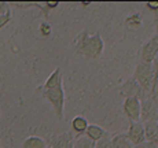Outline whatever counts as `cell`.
I'll return each instance as SVG.
<instances>
[{
  "instance_id": "6da1fadb",
  "label": "cell",
  "mask_w": 158,
  "mask_h": 148,
  "mask_svg": "<svg viewBox=\"0 0 158 148\" xmlns=\"http://www.w3.org/2000/svg\"><path fill=\"white\" fill-rule=\"evenodd\" d=\"M62 70L56 67L50 75L47 77L45 82L39 86L41 96L48 102L54 108L58 119H63V110H65V89H63V80H62Z\"/></svg>"
},
{
  "instance_id": "484cf974",
  "label": "cell",
  "mask_w": 158,
  "mask_h": 148,
  "mask_svg": "<svg viewBox=\"0 0 158 148\" xmlns=\"http://www.w3.org/2000/svg\"><path fill=\"white\" fill-rule=\"evenodd\" d=\"M81 4H83V6H84V7H85V6H89V4H91V3H89V2H84V3H81Z\"/></svg>"
},
{
  "instance_id": "7402d4cb",
  "label": "cell",
  "mask_w": 158,
  "mask_h": 148,
  "mask_svg": "<svg viewBox=\"0 0 158 148\" xmlns=\"http://www.w3.org/2000/svg\"><path fill=\"white\" fill-rule=\"evenodd\" d=\"M44 4H45V7H47L48 11H51V10H54V8L59 7V2H45Z\"/></svg>"
},
{
  "instance_id": "4fadbf2b",
  "label": "cell",
  "mask_w": 158,
  "mask_h": 148,
  "mask_svg": "<svg viewBox=\"0 0 158 148\" xmlns=\"http://www.w3.org/2000/svg\"><path fill=\"white\" fill-rule=\"evenodd\" d=\"M22 148H50L48 143L40 136H29L23 140Z\"/></svg>"
},
{
  "instance_id": "d4e9b609",
  "label": "cell",
  "mask_w": 158,
  "mask_h": 148,
  "mask_svg": "<svg viewBox=\"0 0 158 148\" xmlns=\"http://www.w3.org/2000/svg\"><path fill=\"white\" fill-rule=\"evenodd\" d=\"M151 40H153V41H154V44H156L157 47H158V33H156V34H154L153 37H151Z\"/></svg>"
},
{
  "instance_id": "9c48e42d",
  "label": "cell",
  "mask_w": 158,
  "mask_h": 148,
  "mask_svg": "<svg viewBox=\"0 0 158 148\" xmlns=\"http://www.w3.org/2000/svg\"><path fill=\"white\" fill-rule=\"evenodd\" d=\"M158 58V47L151 38L146 40L140 47V60L147 63H153Z\"/></svg>"
},
{
  "instance_id": "7a4b0ae2",
  "label": "cell",
  "mask_w": 158,
  "mask_h": 148,
  "mask_svg": "<svg viewBox=\"0 0 158 148\" xmlns=\"http://www.w3.org/2000/svg\"><path fill=\"white\" fill-rule=\"evenodd\" d=\"M74 52L88 59H98L105 51V41L98 32L91 34L87 29L81 30L73 41Z\"/></svg>"
},
{
  "instance_id": "52a82bcc",
  "label": "cell",
  "mask_w": 158,
  "mask_h": 148,
  "mask_svg": "<svg viewBox=\"0 0 158 148\" xmlns=\"http://www.w3.org/2000/svg\"><path fill=\"white\" fill-rule=\"evenodd\" d=\"M47 143L50 148H73L74 134L72 132H63L60 134L51 136Z\"/></svg>"
},
{
  "instance_id": "f1b7e54d",
  "label": "cell",
  "mask_w": 158,
  "mask_h": 148,
  "mask_svg": "<svg viewBox=\"0 0 158 148\" xmlns=\"http://www.w3.org/2000/svg\"><path fill=\"white\" fill-rule=\"evenodd\" d=\"M157 59H158V58H157Z\"/></svg>"
},
{
  "instance_id": "277c9868",
  "label": "cell",
  "mask_w": 158,
  "mask_h": 148,
  "mask_svg": "<svg viewBox=\"0 0 158 148\" xmlns=\"http://www.w3.org/2000/svg\"><path fill=\"white\" fill-rule=\"evenodd\" d=\"M120 96H123L124 99H128V98H139L142 99L147 98L150 95H146L144 90L142 89V86L139 85V82L135 80L133 77H129L127 81H124V84L121 85L120 88Z\"/></svg>"
},
{
  "instance_id": "30bf717a",
  "label": "cell",
  "mask_w": 158,
  "mask_h": 148,
  "mask_svg": "<svg viewBox=\"0 0 158 148\" xmlns=\"http://www.w3.org/2000/svg\"><path fill=\"white\" fill-rule=\"evenodd\" d=\"M146 141L158 147V121H147L143 122Z\"/></svg>"
},
{
  "instance_id": "4316f807",
  "label": "cell",
  "mask_w": 158,
  "mask_h": 148,
  "mask_svg": "<svg viewBox=\"0 0 158 148\" xmlns=\"http://www.w3.org/2000/svg\"><path fill=\"white\" fill-rule=\"evenodd\" d=\"M0 115H2V111H0Z\"/></svg>"
},
{
  "instance_id": "7c38bea8",
  "label": "cell",
  "mask_w": 158,
  "mask_h": 148,
  "mask_svg": "<svg viewBox=\"0 0 158 148\" xmlns=\"http://www.w3.org/2000/svg\"><path fill=\"white\" fill-rule=\"evenodd\" d=\"M107 133L109 132H106L102 126L95 125V123H89V126H88V129L85 132V136L89 138V140H92L94 143H98V141L102 140Z\"/></svg>"
},
{
  "instance_id": "603a6c76",
  "label": "cell",
  "mask_w": 158,
  "mask_h": 148,
  "mask_svg": "<svg viewBox=\"0 0 158 148\" xmlns=\"http://www.w3.org/2000/svg\"><path fill=\"white\" fill-rule=\"evenodd\" d=\"M133 148H156V146H153V144H150V143H143V144H139V146H135Z\"/></svg>"
},
{
  "instance_id": "ac0fdd59",
  "label": "cell",
  "mask_w": 158,
  "mask_h": 148,
  "mask_svg": "<svg viewBox=\"0 0 158 148\" xmlns=\"http://www.w3.org/2000/svg\"><path fill=\"white\" fill-rule=\"evenodd\" d=\"M11 21H13V14H11V10L7 11V13H4V14H0V30H2L3 28H6V26H7Z\"/></svg>"
},
{
  "instance_id": "3957f363",
  "label": "cell",
  "mask_w": 158,
  "mask_h": 148,
  "mask_svg": "<svg viewBox=\"0 0 158 148\" xmlns=\"http://www.w3.org/2000/svg\"><path fill=\"white\" fill-rule=\"evenodd\" d=\"M132 77L139 82L142 89L144 90L146 95H150V90L153 88V81H154V70H153V63H147L139 59L135 66Z\"/></svg>"
},
{
  "instance_id": "e0dca14e",
  "label": "cell",
  "mask_w": 158,
  "mask_h": 148,
  "mask_svg": "<svg viewBox=\"0 0 158 148\" xmlns=\"http://www.w3.org/2000/svg\"><path fill=\"white\" fill-rule=\"evenodd\" d=\"M39 33H40L41 36H44V37H48V36L52 33V26H51V23L47 22V21L41 22L40 25H39Z\"/></svg>"
},
{
  "instance_id": "8fae6325",
  "label": "cell",
  "mask_w": 158,
  "mask_h": 148,
  "mask_svg": "<svg viewBox=\"0 0 158 148\" xmlns=\"http://www.w3.org/2000/svg\"><path fill=\"white\" fill-rule=\"evenodd\" d=\"M88 126H89V122L83 115H77L72 119V130L76 133V136H84Z\"/></svg>"
},
{
  "instance_id": "8992f818",
  "label": "cell",
  "mask_w": 158,
  "mask_h": 148,
  "mask_svg": "<svg viewBox=\"0 0 158 148\" xmlns=\"http://www.w3.org/2000/svg\"><path fill=\"white\" fill-rule=\"evenodd\" d=\"M127 138L131 141L133 147L139 146V144L146 143V136H144V126L140 122H129V128L127 130Z\"/></svg>"
},
{
  "instance_id": "5bb4252c",
  "label": "cell",
  "mask_w": 158,
  "mask_h": 148,
  "mask_svg": "<svg viewBox=\"0 0 158 148\" xmlns=\"http://www.w3.org/2000/svg\"><path fill=\"white\" fill-rule=\"evenodd\" d=\"M111 148H133V146L127 138L125 133H118L111 136Z\"/></svg>"
},
{
  "instance_id": "9a60e30c",
  "label": "cell",
  "mask_w": 158,
  "mask_h": 148,
  "mask_svg": "<svg viewBox=\"0 0 158 148\" xmlns=\"http://www.w3.org/2000/svg\"><path fill=\"white\" fill-rule=\"evenodd\" d=\"M125 26L129 29H138L142 26V14L140 13H133L125 18Z\"/></svg>"
},
{
  "instance_id": "cb8c5ba5",
  "label": "cell",
  "mask_w": 158,
  "mask_h": 148,
  "mask_svg": "<svg viewBox=\"0 0 158 148\" xmlns=\"http://www.w3.org/2000/svg\"><path fill=\"white\" fill-rule=\"evenodd\" d=\"M153 14H154V30H156V33H158V11Z\"/></svg>"
},
{
  "instance_id": "83f0119b",
  "label": "cell",
  "mask_w": 158,
  "mask_h": 148,
  "mask_svg": "<svg viewBox=\"0 0 158 148\" xmlns=\"http://www.w3.org/2000/svg\"><path fill=\"white\" fill-rule=\"evenodd\" d=\"M156 148H158V147H156Z\"/></svg>"
},
{
  "instance_id": "2e32d148",
  "label": "cell",
  "mask_w": 158,
  "mask_h": 148,
  "mask_svg": "<svg viewBox=\"0 0 158 148\" xmlns=\"http://www.w3.org/2000/svg\"><path fill=\"white\" fill-rule=\"evenodd\" d=\"M73 148H95V143L92 140L84 136H74V143H73Z\"/></svg>"
},
{
  "instance_id": "d6986e66",
  "label": "cell",
  "mask_w": 158,
  "mask_h": 148,
  "mask_svg": "<svg viewBox=\"0 0 158 148\" xmlns=\"http://www.w3.org/2000/svg\"><path fill=\"white\" fill-rule=\"evenodd\" d=\"M95 148H111V136L107 133L102 140L95 143Z\"/></svg>"
},
{
  "instance_id": "ffe728a7",
  "label": "cell",
  "mask_w": 158,
  "mask_h": 148,
  "mask_svg": "<svg viewBox=\"0 0 158 148\" xmlns=\"http://www.w3.org/2000/svg\"><path fill=\"white\" fill-rule=\"evenodd\" d=\"M146 8L150 10L151 13H156V11H158V2H147L146 3Z\"/></svg>"
},
{
  "instance_id": "44dd1931",
  "label": "cell",
  "mask_w": 158,
  "mask_h": 148,
  "mask_svg": "<svg viewBox=\"0 0 158 148\" xmlns=\"http://www.w3.org/2000/svg\"><path fill=\"white\" fill-rule=\"evenodd\" d=\"M11 10V6L8 2H0V14H4Z\"/></svg>"
},
{
  "instance_id": "5b68a950",
  "label": "cell",
  "mask_w": 158,
  "mask_h": 148,
  "mask_svg": "<svg viewBox=\"0 0 158 148\" xmlns=\"http://www.w3.org/2000/svg\"><path fill=\"white\" fill-rule=\"evenodd\" d=\"M123 111H124V115L128 118L129 122H139L140 121V113H142L140 99L139 98L124 99Z\"/></svg>"
},
{
  "instance_id": "ba28073f",
  "label": "cell",
  "mask_w": 158,
  "mask_h": 148,
  "mask_svg": "<svg viewBox=\"0 0 158 148\" xmlns=\"http://www.w3.org/2000/svg\"><path fill=\"white\" fill-rule=\"evenodd\" d=\"M140 107H142L140 121H143V122H147V121H158V108H157V106L153 103L150 96L142 99Z\"/></svg>"
}]
</instances>
